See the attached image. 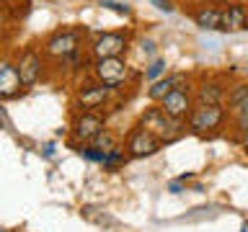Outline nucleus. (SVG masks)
<instances>
[{
  "label": "nucleus",
  "mask_w": 248,
  "mask_h": 232,
  "mask_svg": "<svg viewBox=\"0 0 248 232\" xmlns=\"http://www.w3.org/2000/svg\"><path fill=\"white\" fill-rule=\"evenodd\" d=\"M85 46H88V42H85V29H80V26H60L44 39L39 49H42L44 59L62 62V59L73 57L75 52L85 49Z\"/></svg>",
  "instance_id": "f257e3e1"
},
{
  "label": "nucleus",
  "mask_w": 248,
  "mask_h": 232,
  "mask_svg": "<svg viewBox=\"0 0 248 232\" xmlns=\"http://www.w3.org/2000/svg\"><path fill=\"white\" fill-rule=\"evenodd\" d=\"M91 75H93V80H96V83H101L104 88L114 90V93L119 88H124V85H129L137 77L135 70L127 65V59H124V57L96 59L91 65Z\"/></svg>",
  "instance_id": "f03ea898"
},
{
  "label": "nucleus",
  "mask_w": 248,
  "mask_h": 232,
  "mask_svg": "<svg viewBox=\"0 0 248 232\" xmlns=\"http://www.w3.org/2000/svg\"><path fill=\"white\" fill-rule=\"evenodd\" d=\"M140 127L147 129L153 137H158L160 145L173 142V139H178V137L186 131V124L170 119V116H166V114L160 111L158 103H155V106H147L145 111H142V116H140Z\"/></svg>",
  "instance_id": "7ed1b4c3"
},
{
  "label": "nucleus",
  "mask_w": 248,
  "mask_h": 232,
  "mask_svg": "<svg viewBox=\"0 0 248 232\" xmlns=\"http://www.w3.org/2000/svg\"><path fill=\"white\" fill-rule=\"evenodd\" d=\"M132 31H101L88 42V57L96 59H108V57H124L132 46Z\"/></svg>",
  "instance_id": "20e7f679"
},
{
  "label": "nucleus",
  "mask_w": 248,
  "mask_h": 232,
  "mask_svg": "<svg viewBox=\"0 0 248 232\" xmlns=\"http://www.w3.org/2000/svg\"><path fill=\"white\" fill-rule=\"evenodd\" d=\"M13 65H16V70H18V77H21L23 88H34L46 72V59H44L42 49L34 46V44L23 46V49L13 57Z\"/></svg>",
  "instance_id": "39448f33"
},
{
  "label": "nucleus",
  "mask_w": 248,
  "mask_h": 232,
  "mask_svg": "<svg viewBox=\"0 0 248 232\" xmlns=\"http://www.w3.org/2000/svg\"><path fill=\"white\" fill-rule=\"evenodd\" d=\"M104 129H106V116L101 111L73 114V124H70V145L73 147L91 145Z\"/></svg>",
  "instance_id": "423d86ee"
},
{
  "label": "nucleus",
  "mask_w": 248,
  "mask_h": 232,
  "mask_svg": "<svg viewBox=\"0 0 248 232\" xmlns=\"http://www.w3.org/2000/svg\"><path fill=\"white\" fill-rule=\"evenodd\" d=\"M114 90L104 88L101 83H85V85H78L75 96H73V114H80V111H101L108 101H111Z\"/></svg>",
  "instance_id": "0eeeda50"
},
{
  "label": "nucleus",
  "mask_w": 248,
  "mask_h": 232,
  "mask_svg": "<svg viewBox=\"0 0 248 232\" xmlns=\"http://www.w3.org/2000/svg\"><path fill=\"white\" fill-rule=\"evenodd\" d=\"M225 119H228L225 106H194L184 124L194 131V134H207V131L220 129L225 124Z\"/></svg>",
  "instance_id": "6e6552de"
},
{
  "label": "nucleus",
  "mask_w": 248,
  "mask_h": 232,
  "mask_svg": "<svg viewBox=\"0 0 248 232\" xmlns=\"http://www.w3.org/2000/svg\"><path fill=\"white\" fill-rule=\"evenodd\" d=\"M191 88L194 85L191 83H186L181 85V88H176V90H170L166 98L160 101V111L170 116V119H176V121H186V116L191 114V108H194V98H191Z\"/></svg>",
  "instance_id": "1a4fd4ad"
},
{
  "label": "nucleus",
  "mask_w": 248,
  "mask_h": 232,
  "mask_svg": "<svg viewBox=\"0 0 248 232\" xmlns=\"http://www.w3.org/2000/svg\"><path fill=\"white\" fill-rule=\"evenodd\" d=\"M160 142L158 137H153L147 129H142L137 124L135 129L127 134V142H124V150H127V158H150V155H155L160 150Z\"/></svg>",
  "instance_id": "9d476101"
},
{
  "label": "nucleus",
  "mask_w": 248,
  "mask_h": 232,
  "mask_svg": "<svg viewBox=\"0 0 248 232\" xmlns=\"http://www.w3.org/2000/svg\"><path fill=\"white\" fill-rule=\"evenodd\" d=\"M225 93H228V85L217 77H209V80H202L199 85H194V106H222L225 103Z\"/></svg>",
  "instance_id": "9b49d317"
},
{
  "label": "nucleus",
  "mask_w": 248,
  "mask_h": 232,
  "mask_svg": "<svg viewBox=\"0 0 248 232\" xmlns=\"http://www.w3.org/2000/svg\"><path fill=\"white\" fill-rule=\"evenodd\" d=\"M26 90L11 57H0V101H13Z\"/></svg>",
  "instance_id": "f8f14e48"
},
{
  "label": "nucleus",
  "mask_w": 248,
  "mask_h": 232,
  "mask_svg": "<svg viewBox=\"0 0 248 232\" xmlns=\"http://www.w3.org/2000/svg\"><path fill=\"white\" fill-rule=\"evenodd\" d=\"M248 29V5L246 3H228L220 13V29L222 34H235V31Z\"/></svg>",
  "instance_id": "ddd939ff"
},
{
  "label": "nucleus",
  "mask_w": 248,
  "mask_h": 232,
  "mask_svg": "<svg viewBox=\"0 0 248 232\" xmlns=\"http://www.w3.org/2000/svg\"><path fill=\"white\" fill-rule=\"evenodd\" d=\"M220 13H222V5L215 3V0H204V3H199L197 8L189 11L191 21L199 26V31H217L220 29Z\"/></svg>",
  "instance_id": "4468645a"
},
{
  "label": "nucleus",
  "mask_w": 248,
  "mask_h": 232,
  "mask_svg": "<svg viewBox=\"0 0 248 232\" xmlns=\"http://www.w3.org/2000/svg\"><path fill=\"white\" fill-rule=\"evenodd\" d=\"M186 83H189V80H186L184 72H168V75H163L160 80L150 83V88H147V98H150L153 103H160L170 90L181 88V85H186Z\"/></svg>",
  "instance_id": "2eb2a0df"
},
{
  "label": "nucleus",
  "mask_w": 248,
  "mask_h": 232,
  "mask_svg": "<svg viewBox=\"0 0 248 232\" xmlns=\"http://www.w3.org/2000/svg\"><path fill=\"white\" fill-rule=\"evenodd\" d=\"M248 103V80H240V83H232L228 85V93H225V111L228 116H232L235 111H240Z\"/></svg>",
  "instance_id": "dca6fc26"
},
{
  "label": "nucleus",
  "mask_w": 248,
  "mask_h": 232,
  "mask_svg": "<svg viewBox=\"0 0 248 232\" xmlns=\"http://www.w3.org/2000/svg\"><path fill=\"white\" fill-rule=\"evenodd\" d=\"M124 162H127V152L122 150V147H114V150H108L106 155H104V170H108V173H116Z\"/></svg>",
  "instance_id": "f3484780"
},
{
  "label": "nucleus",
  "mask_w": 248,
  "mask_h": 232,
  "mask_svg": "<svg viewBox=\"0 0 248 232\" xmlns=\"http://www.w3.org/2000/svg\"><path fill=\"white\" fill-rule=\"evenodd\" d=\"M163 75H168V62L163 59V57H155L147 62V67H145V80L147 83H155V80H160Z\"/></svg>",
  "instance_id": "a211bd4d"
},
{
  "label": "nucleus",
  "mask_w": 248,
  "mask_h": 232,
  "mask_svg": "<svg viewBox=\"0 0 248 232\" xmlns=\"http://www.w3.org/2000/svg\"><path fill=\"white\" fill-rule=\"evenodd\" d=\"M91 145L96 147V150H101V152H108V150H114V147H119V139H116V134L111 129H104Z\"/></svg>",
  "instance_id": "6ab92c4d"
},
{
  "label": "nucleus",
  "mask_w": 248,
  "mask_h": 232,
  "mask_svg": "<svg viewBox=\"0 0 248 232\" xmlns=\"http://www.w3.org/2000/svg\"><path fill=\"white\" fill-rule=\"evenodd\" d=\"M101 8H106V11H111L116 15H124V18H129L132 15V5L124 3V0H98Z\"/></svg>",
  "instance_id": "aec40b11"
},
{
  "label": "nucleus",
  "mask_w": 248,
  "mask_h": 232,
  "mask_svg": "<svg viewBox=\"0 0 248 232\" xmlns=\"http://www.w3.org/2000/svg\"><path fill=\"white\" fill-rule=\"evenodd\" d=\"M232 124H235V131H238L240 137L248 134V103L240 108V111L232 114Z\"/></svg>",
  "instance_id": "412c9836"
},
{
  "label": "nucleus",
  "mask_w": 248,
  "mask_h": 232,
  "mask_svg": "<svg viewBox=\"0 0 248 232\" xmlns=\"http://www.w3.org/2000/svg\"><path fill=\"white\" fill-rule=\"evenodd\" d=\"M78 152H80V158H85L88 162H98V165L104 162V155H106V152L96 150L93 145H80V147H78Z\"/></svg>",
  "instance_id": "4be33fe9"
},
{
  "label": "nucleus",
  "mask_w": 248,
  "mask_h": 232,
  "mask_svg": "<svg viewBox=\"0 0 248 232\" xmlns=\"http://www.w3.org/2000/svg\"><path fill=\"white\" fill-rule=\"evenodd\" d=\"M140 49H142V54H147L150 59H155V52H158V44L153 42V39H140Z\"/></svg>",
  "instance_id": "5701e85b"
},
{
  "label": "nucleus",
  "mask_w": 248,
  "mask_h": 232,
  "mask_svg": "<svg viewBox=\"0 0 248 232\" xmlns=\"http://www.w3.org/2000/svg\"><path fill=\"white\" fill-rule=\"evenodd\" d=\"M150 5H155L158 11H163V13H173L176 11V3L173 0H150Z\"/></svg>",
  "instance_id": "b1692460"
},
{
  "label": "nucleus",
  "mask_w": 248,
  "mask_h": 232,
  "mask_svg": "<svg viewBox=\"0 0 248 232\" xmlns=\"http://www.w3.org/2000/svg\"><path fill=\"white\" fill-rule=\"evenodd\" d=\"M168 191L176 193V196H178V193H184V191H186V188H184V181H170V183H168Z\"/></svg>",
  "instance_id": "393cba45"
},
{
  "label": "nucleus",
  "mask_w": 248,
  "mask_h": 232,
  "mask_svg": "<svg viewBox=\"0 0 248 232\" xmlns=\"http://www.w3.org/2000/svg\"><path fill=\"white\" fill-rule=\"evenodd\" d=\"M42 155H44L46 160H52V158H54V142H46V145L42 147Z\"/></svg>",
  "instance_id": "a878e982"
},
{
  "label": "nucleus",
  "mask_w": 248,
  "mask_h": 232,
  "mask_svg": "<svg viewBox=\"0 0 248 232\" xmlns=\"http://www.w3.org/2000/svg\"><path fill=\"white\" fill-rule=\"evenodd\" d=\"M243 72H246V77H248V67H243Z\"/></svg>",
  "instance_id": "bb28decb"
},
{
  "label": "nucleus",
  "mask_w": 248,
  "mask_h": 232,
  "mask_svg": "<svg viewBox=\"0 0 248 232\" xmlns=\"http://www.w3.org/2000/svg\"><path fill=\"white\" fill-rule=\"evenodd\" d=\"M202 3H204V0H202Z\"/></svg>",
  "instance_id": "cd10ccee"
}]
</instances>
